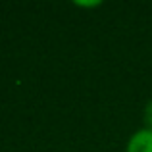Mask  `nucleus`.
<instances>
[{
	"label": "nucleus",
	"mask_w": 152,
	"mask_h": 152,
	"mask_svg": "<svg viewBox=\"0 0 152 152\" xmlns=\"http://www.w3.org/2000/svg\"><path fill=\"white\" fill-rule=\"evenodd\" d=\"M142 121H145V125H142V127L152 129V98L145 104V110H142Z\"/></svg>",
	"instance_id": "obj_2"
},
{
	"label": "nucleus",
	"mask_w": 152,
	"mask_h": 152,
	"mask_svg": "<svg viewBox=\"0 0 152 152\" xmlns=\"http://www.w3.org/2000/svg\"><path fill=\"white\" fill-rule=\"evenodd\" d=\"M75 6H85V8H94V6H100V2H79V0H75Z\"/></svg>",
	"instance_id": "obj_3"
},
{
	"label": "nucleus",
	"mask_w": 152,
	"mask_h": 152,
	"mask_svg": "<svg viewBox=\"0 0 152 152\" xmlns=\"http://www.w3.org/2000/svg\"><path fill=\"white\" fill-rule=\"evenodd\" d=\"M125 152H152V129H137L127 139Z\"/></svg>",
	"instance_id": "obj_1"
}]
</instances>
